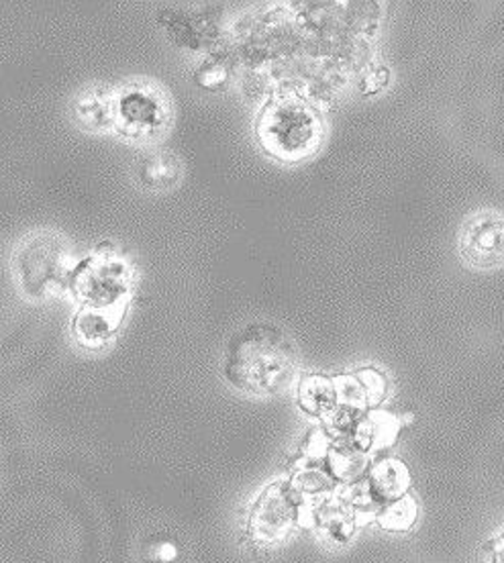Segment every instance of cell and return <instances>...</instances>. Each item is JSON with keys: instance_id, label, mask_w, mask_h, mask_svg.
<instances>
[{"instance_id": "obj_6", "label": "cell", "mask_w": 504, "mask_h": 563, "mask_svg": "<svg viewBox=\"0 0 504 563\" xmlns=\"http://www.w3.org/2000/svg\"><path fill=\"white\" fill-rule=\"evenodd\" d=\"M460 254L478 272L501 268L504 264V212L494 209L470 214L460 231Z\"/></svg>"}, {"instance_id": "obj_1", "label": "cell", "mask_w": 504, "mask_h": 563, "mask_svg": "<svg viewBox=\"0 0 504 563\" xmlns=\"http://www.w3.org/2000/svg\"><path fill=\"white\" fill-rule=\"evenodd\" d=\"M295 343L272 323H253L229 341L224 378L241 393L274 396L286 393L296 378Z\"/></svg>"}, {"instance_id": "obj_11", "label": "cell", "mask_w": 504, "mask_h": 563, "mask_svg": "<svg viewBox=\"0 0 504 563\" xmlns=\"http://www.w3.org/2000/svg\"><path fill=\"white\" fill-rule=\"evenodd\" d=\"M298 402L310 415H329L337 405L336 380L325 376H307L300 382Z\"/></svg>"}, {"instance_id": "obj_12", "label": "cell", "mask_w": 504, "mask_h": 563, "mask_svg": "<svg viewBox=\"0 0 504 563\" xmlns=\"http://www.w3.org/2000/svg\"><path fill=\"white\" fill-rule=\"evenodd\" d=\"M329 464L336 478L353 482L364 474L368 457H365L364 448L351 437L348 441L336 445L333 450H329Z\"/></svg>"}, {"instance_id": "obj_5", "label": "cell", "mask_w": 504, "mask_h": 563, "mask_svg": "<svg viewBox=\"0 0 504 563\" xmlns=\"http://www.w3.org/2000/svg\"><path fill=\"white\" fill-rule=\"evenodd\" d=\"M300 517V493L295 484L274 482L255 500L250 512V533L260 543H276L291 533Z\"/></svg>"}, {"instance_id": "obj_10", "label": "cell", "mask_w": 504, "mask_h": 563, "mask_svg": "<svg viewBox=\"0 0 504 563\" xmlns=\"http://www.w3.org/2000/svg\"><path fill=\"white\" fill-rule=\"evenodd\" d=\"M368 484L376 496V500L384 507V505L405 496L406 488H408V472L403 462L386 457V460H380L379 464L372 467Z\"/></svg>"}, {"instance_id": "obj_9", "label": "cell", "mask_w": 504, "mask_h": 563, "mask_svg": "<svg viewBox=\"0 0 504 563\" xmlns=\"http://www.w3.org/2000/svg\"><path fill=\"white\" fill-rule=\"evenodd\" d=\"M119 323H121V312L117 307L112 309L85 307L76 317L74 335L85 347L97 350L111 341L119 329Z\"/></svg>"}, {"instance_id": "obj_13", "label": "cell", "mask_w": 504, "mask_h": 563, "mask_svg": "<svg viewBox=\"0 0 504 563\" xmlns=\"http://www.w3.org/2000/svg\"><path fill=\"white\" fill-rule=\"evenodd\" d=\"M183 166L180 162L172 154H152L147 155L140 164V180L147 188L164 190L180 178Z\"/></svg>"}, {"instance_id": "obj_14", "label": "cell", "mask_w": 504, "mask_h": 563, "mask_svg": "<svg viewBox=\"0 0 504 563\" xmlns=\"http://www.w3.org/2000/svg\"><path fill=\"white\" fill-rule=\"evenodd\" d=\"M415 519H417V505L408 496L384 505L379 515L380 525L388 531H408Z\"/></svg>"}, {"instance_id": "obj_16", "label": "cell", "mask_w": 504, "mask_h": 563, "mask_svg": "<svg viewBox=\"0 0 504 563\" xmlns=\"http://www.w3.org/2000/svg\"><path fill=\"white\" fill-rule=\"evenodd\" d=\"M358 378H360L362 386H364L368 400H370L372 405H376L380 398L384 396V393H386V382H384V378L380 376L379 372H374V369H364Z\"/></svg>"}, {"instance_id": "obj_18", "label": "cell", "mask_w": 504, "mask_h": 563, "mask_svg": "<svg viewBox=\"0 0 504 563\" xmlns=\"http://www.w3.org/2000/svg\"><path fill=\"white\" fill-rule=\"evenodd\" d=\"M492 563H504V536L494 543V550H492Z\"/></svg>"}, {"instance_id": "obj_3", "label": "cell", "mask_w": 504, "mask_h": 563, "mask_svg": "<svg viewBox=\"0 0 504 563\" xmlns=\"http://www.w3.org/2000/svg\"><path fill=\"white\" fill-rule=\"evenodd\" d=\"M14 266L21 288L33 298H42L62 290L70 278V250L54 235H37L19 247Z\"/></svg>"}, {"instance_id": "obj_7", "label": "cell", "mask_w": 504, "mask_h": 563, "mask_svg": "<svg viewBox=\"0 0 504 563\" xmlns=\"http://www.w3.org/2000/svg\"><path fill=\"white\" fill-rule=\"evenodd\" d=\"M74 290L85 300L86 307L112 309L117 307V300L125 295V266L109 255H99L76 272Z\"/></svg>"}, {"instance_id": "obj_4", "label": "cell", "mask_w": 504, "mask_h": 563, "mask_svg": "<svg viewBox=\"0 0 504 563\" xmlns=\"http://www.w3.org/2000/svg\"><path fill=\"white\" fill-rule=\"evenodd\" d=\"M168 121V100L152 86H127L117 95V128L127 140H154Z\"/></svg>"}, {"instance_id": "obj_8", "label": "cell", "mask_w": 504, "mask_h": 563, "mask_svg": "<svg viewBox=\"0 0 504 563\" xmlns=\"http://www.w3.org/2000/svg\"><path fill=\"white\" fill-rule=\"evenodd\" d=\"M72 113L88 131H107L117 125V97L102 88H86L72 102Z\"/></svg>"}, {"instance_id": "obj_2", "label": "cell", "mask_w": 504, "mask_h": 563, "mask_svg": "<svg viewBox=\"0 0 504 563\" xmlns=\"http://www.w3.org/2000/svg\"><path fill=\"white\" fill-rule=\"evenodd\" d=\"M258 140L267 154L284 162H300L321 145V117L295 97L274 100L260 114Z\"/></svg>"}, {"instance_id": "obj_17", "label": "cell", "mask_w": 504, "mask_h": 563, "mask_svg": "<svg viewBox=\"0 0 504 563\" xmlns=\"http://www.w3.org/2000/svg\"><path fill=\"white\" fill-rule=\"evenodd\" d=\"M227 80V71L221 64H207L198 74V82L205 88H215Z\"/></svg>"}, {"instance_id": "obj_15", "label": "cell", "mask_w": 504, "mask_h": 563, "mask_svg": "<svg viewBox=\"0 0 504 563\" xmlns=\"http://www.w3.org/2000/svg\"><path fill=\"white\" fill-rule=\"evenodd\" d=\"M296 490L298 493L321 494L331 490V476L325 474L319 467H310L296 476Z\"/></svg>"}]
</instances>
